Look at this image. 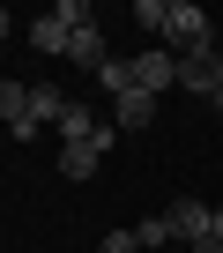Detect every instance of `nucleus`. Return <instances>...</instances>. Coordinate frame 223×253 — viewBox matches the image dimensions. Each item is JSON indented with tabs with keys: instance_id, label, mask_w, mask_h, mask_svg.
Returning a JSON list of instances; mask_svg holds the SVG:
<instances>
[{
	"instance_id": "obj_1",
	"label": "nucleus",
	"mask_w": 223,
	"mask_h": 253,
	"mask_svg": "<svg viewBox=\"0 0 223 253\" xmlns=\"http://www.w3.org/2000/svg\"><path fill=\"white\" fill-rule=\"evenodd\" d=\"M104 149H112V126H97L89 142H67V149H60V179H89V171L104 164Z\"/></svg>"
},
{
	"instance_id": "obj_2",
	"label": "nucleus",
	"mask_w": 223,
	"mask_h": 253,
	"mask_svg": "<svg viewBox=\"0 0 223 253\" xmlns=\"http://www.w3.org/2000/svg\"><path fill=\"white\" fill-rule=\"evenodd\" d=\"M179 82V52H164V45H149V52H134V89H171Z\"/></svg>"
},
{
	"instance_id": "obj_3",
	"label": "nucleus",
	"mask_w": 223,
	"mask_h": 253,
	"mask_svg": "<svg viewBox=\"0 0 223 253\" xmlns=\"http://www.w3.org/2000/svg\"><path fill=\"white\" fill-rule=\"evenodd\" d=\"M149 126H156V97L149 89H127L119 112H112V134H149Z\"/></svg>"
},
{
	"instance_id": "obj_4",
	"label": "nucleus",
	"mask_w": 223,
	"mask_h": 253,
	"mask_svg": "<svg viewBox=\"0 0 223 253\" xmlns=\"http://www.w3.org/2000/svg\"><path fill=\"white\" fill-rule=\"evenodd\" d=\"M216 82H223V75H216V52H186V60H179V89L216 97Z\"/></svg>"
},
{
	"instance_id": "obj_5",
	"label": "nucleus",
	"mask_w": 223,
	"mask_h": 253,
	"mask_svg": "<svg viewBox=\"0 0 223 253\" xmlns=\"http://www.w3.org/2000/svg\"><path fill=\"white\" fill-rule=\"evenodd\" d=\"M67 60H74V67H89V75H104V60H112V52H104V30H97V23H82V30H74V45H67Z\"/></svg>"
},
{
	"instance_id": "obj_6",
	"label": "nucleus",
	"mask_w": 223,
	"mask_h": 253,
	"mask_svg": "<svg viewBox=\"0 0 223 253\" xmlns=\"http://www.w3.org/2000/svg\"><path fill=\"white\" fill-rule=\"evenodd\" d=\"M164 216H171V231L193 246V238H208V216H216V209H208V201H171Z\"/></svg>"
},
{
	"instance_id": "obj_7",
	"label": "nucleus",
	"mask_w": 223,
	"mask_h": 253,
	"mask_svg": "<svg viewBox=\"0 0 223 253\" xmlns=\"http://www.w3.org/2000/svg\"><path fill=\"white\" fill-rule=\"evenodd\" d=\"M0 119H8V126H37V119H30V82L0 75Z\"/></svg>"
},
{
	"instance_id": "obj_8",
	"label": "nucleus",
	"mask_w": 223,
	"mask_h": 253,
	"mask_svg": "<svg viewBox=\"0 0 223 253\" xmlns=\"http://www.w3.org/2000/svg\"><path fill=\"white\" fill-rule=\"evenodd\" d=\"M60 112H67V97H60L52 82H30V119H37V126H45V119L60 126Z\"/></svg>"
},
{
	"instance_id": "obj_9",
	"label": "nucleus",
	"mask_w": 223,
	"mask_h": 253,
	"mask_svg": "<svg viewBox=\"0 0 223 253\" xmlns=\"http://www.w3.org/2000/svg\"><path fill=\"white\" fill-rule=\"evenodd\" d=\"M134 238H142V253H156V246H171L179 231H171V216H142V223H134Z\"/></svg>"
},
{
	"instance_id": "obj_10",
	"label": "nucleus",
	"mask_w": 223,
	"mask_h": 253,
	"mask_svg": "<svg viewBox=\"0 0 223 253\" xmlns=\"http://www.w3.org/2000/svg\"><path fill=\"white\" fill-rule=\"evenodd\" d=\"M134 23H142L149 38H164V23H171V0H134Z\"/></svg>"
},
{
	"instance_id": "obj_11",
	"label": "nucleus",
	"mask_w": 223,
	"mask_h": 253,
	"mask_svg": "<svg viewBox=\"0 0 223 253\" xmlns=\"http://www.w3.org/2000/svg\"><path fill=\"white\" fill-rule=\"evenodd\" d=\"M60 134H67V142H89V134H97L89 104H67V112H60Z\"/></svg>"
},
{
	"instance_id": "obj_12",
	"label": "nucleus",
	"mask_w": 223,
	"mask_h": 253,
	"mask_svg": "<svg viewBox=\"0 0 223 253\" xmlns=\"http://www.w3.org/2000/svg\"><path fill=\"white\" fill-rule=\"evenodd\" d=\"M97 82H104L112 97H127V89H134V60H104V75H97Z\"/></svg>"
},
{
	"instance_id": "obj_13",
	"label": "nucleus",
	"mask_w": 223,
	"mask_h": 253,
	"mask_svg": "<svg viewBox=\"0 0 223 253\" xmlns=\"http://www.w3.org/2000/svg\"><path fill=\"white\" fill-rule=\"evenodd\" d=\"M97 253H142V238H134V231H104V238H97Z\"/></svg>"
},
{
	"instance_id": "obj_14",
	"label": "nucleus",
	"mask_w": 223,
	"mask_h": 253,
	"mask_svg": "<svg viewBox=\"0 0 223 253\" xmlns=\"http://www.w3.org/2000/svg\"><path fill=\"white\" fill-rule=\"evenodd\" d=\"M186 253H223V246H216V238H193V246H186Z\"/></svg>"
},
{
	"instance_id": "obj_15",
	"label": "nucleus",
	"mask_w": 223,
	"mask_h": 253,
	"mask_svg": "<svg viewBox=\"0 0 223 253\" xmlns=\"http://www.w3.org/2000/svg\"><path fill=\"white\" fill-rule=\"evenodd\" d=\"M208 238H216V246H223V209H216V216H208Z\"/></svg>"
},
{
	"instance_id": "obj_16",
	"label": "nucleus",
	"mask_w": 223,
	"mask_h": 253,
	"mask_svg": "<svg viewBox=\"0 0 223 253\" xmlns=\"http://www.w3.org/2000/svg\"><path fill=\"white\" fill-rule=\"evenodd\" d=\"M8 30H15V15H8V8H0V38H8Z\"/></svg>"
},
{
	"instance_id": "obj_17",
	"label": "nucleus",
	"mask_w": 223,
	"mask_h": 253,
	"mask_svg": "<svg viewBox=\"0 0 223 253\" xmlns=\"http://www.w3.org/2000/svg\"><path fill=\"white\" fill-rule=\"evenodd\" d=\"M208 104H216V119H223V82H216V97H208Z\"/></svg>"
},
{
	"instance_id": "obj_18",
	"label": "nucleus",
	"mask_w": 223,
	"mask_h": 253,
	"mask_svg": "<svg viewBox=\"0 0 223 253\" xmlns=\"http://www.w3.org/2000/svg\"><path fill=\"white\" fill-rule=\"evenodd\" d=\"M216 75H223V45H216Z\"/></svg>"
}]
</instances>
